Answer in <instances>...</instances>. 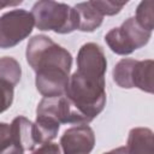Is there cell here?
<instances>
[{"label": "cell", "mask_w": 154, "mask_h": 154, "mask_svg": "<svg viewBox=\"0 0 154 154\" xmlns=\"http://www.w3.org/2000/svg\"><path fill=\"white\" fill-rule=\"evenodd\" d=\"M77 72L95 77L105 78L107 71V59L102 47L95 42L82 45L77 53Z\"/></svg>", "instance_id": "ba28073f"}, {"label": "cell", "mask_w": 154, "mask_h": 154, "mask_svg": "<svg viewBox=\"0 0 154 154\" xmlns=\"http://www.w3.org/2000/svg\"><path fill=\"white\" fill-rule=\"evenodd\" d=\"M31 12L14 8L0 16V49H8L24 41L34 30Z\"/></svg>", "instance_id": "8992f818"}, {"label": "cell", "mask_w": 154, "mask_h": 154, "mask_svg": "<svg viewBox=\"0 0 154 154\" xmlns=\"http://www.w3.org/2000/svg\"><path fill=\"white\" fill-rule=\"evenodd\" d=\"M103 154H128V152H126V148L124 146V147L114 148V149H112V150H109L107 153H103Z\"/></svg>", "instance_id": "7402d4cb"}, {"label": "cell", "mask_w": 154, "mask_h": 154, "mask_svg": "<svg viewBox=\"0 0 154 154\" xmlns=\"http://www.w3.org/2000/svg\"><path fill=\"white\" fill-rule=\"evenodd\" d=\"M25 58L35 73L53 70L70 73L72 66L71 53L46 35H35L29 40Z\"/></svg>", "instance_id": "7a4b0ae2"}, {"label": "cell", "mask_w": 154, "mask_h": 154, "mask_svg": "<svg viewBox=\"0 0 154 154\" xmlns=\"http://www.w3.org/2000/svg\"><path fill=\"white\" fill-rule=\"evenodd\" d=\"M36 117L49 118L59 124L88 125L90 120L82 114L65 96L42 97L36 107Z\"/></svg>", "instance_id": "52a82bcc"}, {"label": "cell", "mask_w": 154, "mask_h": 154, "mask_svg": "<svg viewBox=\"0 0 154 154\" xmlns=\"http://www.w3.org/2000/svg\"><path fill=\"white\" fill-rule=\"evenodd\" d=\"M30 12L34 17L35 26L41 31L70 34L78 28L75 8L64 2L41 0L34 4Z\"/></svg>", "instance_id": "3957f363"}, {"label": "cell", "mask_w": 154, "mask_h": 154, "mask_svg": "<svg viewBox=\"0 0 154 154\" xmlns=\"http://www.w3.org/2000/svg\"><path fill=\"white\" fill-rule=\"evenodd\" d=\"M11 125L12 143L22 148L24 152H32L38 144L35 124L23 116L16 117Z\"/></svg>", "instance_id": "30bf717a"}, {"label": "cell", "mask_w": 154, "mask_h": 154, "mask_svg": "<svg viewBox=\"0 0 154 154\" xmlns=\"http://www.w3.org/2000/svg\"><path fill=\"white\" fill-rule=\"evenodd\" d=\"M128 154H154V136L149 128H132L125 144Z\"/></svg>", "instance_id": "8fae6325"}, {"label": "cell", "mask_w": 154, "mask_h": 154, "mask_svg": "<svg viewBox=\"0 0 154 154\" xmlns=\"http://www.w3.org/2000/svg\"><path fill=\"white\" fill-rule=\"evenodd\" d=\"M154 1L153 0H143L137 5L135 19L136 22L146 30L153 31L154 28Z\"/></svg>", "instance_id": "9a60e30c"}, {"label": "cell", "mask_w": 154, "mask_h": 154, "mask_svg": "<svg viewBox=\"0 0 154 154\" xmlns=\"http://www.w3.org/2000/svg\"><path fill=\"white\" fill-rule=\"evenodd\" d=\"M95 146V134L89 125H75L64 131L59 147L63 154H90Z\"/></svg>", "instance_id": "9c48e42d"}, {"label": "cell", "mask_w": 154, "mask_h": 154, "mask_svg": "<svg viewBox=\"0 0 154 154\" xmlns=\"http://www.w3.org/2000/svg\"><path fill=\"white\" fill-rule=\"evenodd\" d=\"M91 4L105 17V16L118 14L122 11V8L128 4V1L118 2V1H109V0H93Z\"/></svg>", "instance_id": "2e32d148"}, {"label": "cell", "mask_w": 154, "mask_h": 154, "mask_svg": "<svg viewBox=\"0 0 154 154\" xmlns=\"http://www.w3.org/2000/svg\"><path fill=\"white\" fill-rule=\"evenodd\" d=\"M65 96L82 114L93 122L106 106V81L75 71L69 78Z\"/></svg>", "instance_id": "6da1fadb"}, {"label": "cell", "mask_w": 154, "mask_h": 154, "mask_svg": "<svg viewBox=\"0 0 154 154\" xmlns=\"http://www.w3.org/2000/svg\"><path fill=\"white\" fill-rule=\"evenodd\" d=\"M30 154H61V150L58 143L48 142V143L40 144Z\"/></svg>", "instance_id": "ac0fdd59"}, {"label": "cell", "mask_w": 154, "mask_h": 154, "mask_svg": "<svg viewBox=\"0 0 154 154\" xmlns=\"http://www.w3.org/2000/svg\"><path fill=\"white\" fill-rule=\"evenodd\" d=\"M24 153L25 152L22 148H19L18 146H16L13 143L8 144L7 147H5L4 149L0 150V154H24Z\"/></svg>", "instance_id": "ffe728a7"}, {"label": "cell", "mask_w": 154, "mask_h": 154, "mask_svg": "<svg viewBox=\"0 0 154 154\" xmlns=\"http://www.w3.org/2000/svg\"><path fill=\"white\" fill-rule=\"evenodd\" d=\"M34 124H35V129H36L38 144L52 142L58 136V131L60 128L59 123H57L49 118L36 117V120Z\"/></svg>", "instance_id": "5bb4252c"}, {"label": "cell", "mask_w": 154, "mask_h": 154, "mask_svg": "<svg viewBox=\"0 0 154 154\" xmlns=\"http://www.w3.org/2000/svg\"><path fill=\"white\" fill-rule=\"evenodd\" d=\"M23 1H2L0 0V10H2L4 7H11V6H17V5H20Z\"/></svg>", "instance_id": "44dd1931"}, {"label": "cell", "mask_w": 154, "mask_h": 154, "mask_svg": "<svg viewBox=\"0 0 154 154\" xmlns=\"http://www.w3.org/2000/svg\"><path fill=\"white\" fill-rule=\"evenodd\" d=\"M154 61L152 59H120L112 70L113 82L123 89L137 88L144 93L154 91Z\"/></svg>", "instance_id": "277c9868"}, {"label": "cell", "mask_w": 154, "mask_h": 154, "mask_svg": "<svg viewBox=\"0 0 154 154\" xmlns=\"http://www.w3.org/2000/svg\"><path fill=\"white\" fill-rule=\"evenodd\" d=\"M12 143L11 137V125L4 122H0V150Z\"/></svg>", "instance_id": "d6986e66"}, {"label": "cell", "mask_w": 154, "mask_h": 154, "mask_svg": "<svg viewBox=\"0 0 154 154\" xmlns=\"http://www.w3.org/2000/svg\"><path fill=\"white\" fill-rule=\"evenodd\" d=\"M13 97H14V88L6 83L0 82V114L11 107L13 102Z\"/></svg>", "instance_id": "e0dca14e"}, {"label": "cell", "mask_w": 154, "mask_h": 154, "mask_svg": "<svg viewBox=\"0 0 154 154\" xmlns=\"http://www.w3.org/2000/svg\"><path fill=\"white\" fill-rule=\"evenodd\" d=\"M22 77V66L12 57L0 58V82L16 87Z\"/></svg>", "instance_id": "4fadbf2b"}, {"label": "cell", "mask_w": 154, "mask_h": 154, "mask_svg": "<svg viewBox=\"0 0 154 154\" xmlns=\"http://www.w3.org/2000/svg\"><path fill=\"white\" fill-rule=\"evenodd\" d=\"M152 37V32L143 29L135 19H125L120 26L112 28L105 35V42L108 48L118 55H129L144 47Z\"/></svg>", "instance_id": "5b68a950"}, {"label": "cell", "mask_w": 154, "mask_h": 154, "mask_svg": "<svg viewBox=\"0 0 154 154\" xmlns=\"http://www.w3.org/2000/svg\"><path fill=\"white\" fill-rule=\"evenodd\" d=\"M73 8L77 14V30L83 32H93L101 26L103 22V16L93 6L91 1L78 2L73 6Z\"/></svg>", "instance_id": "7c38bea8"}]
</instances>
